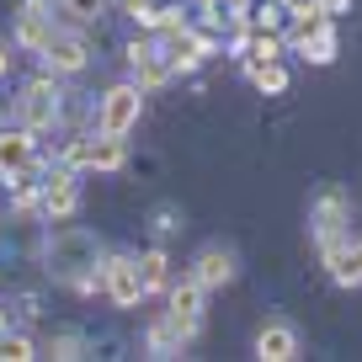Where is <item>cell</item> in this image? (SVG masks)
Returning <instances> with one entry per match:
<instances>
[{
  "label": "cell",
  "instance_id": "1",
  "mask_svg": "<svg viewBox=\"0 0 362 362\" xmlns=\"http://www.w3.org/2000/svg\"><path fill=\"white\" fill-rule=\"evenodd\" d=\"M102 256H107V245L80 224H54V235H48V245H43L48 277L64 283L69 293H80V298L102 293Z\"/></svg>",
  "mask_w": 362,
  "mask_h": 362
},
{
  "label": "cell",
  "instance_id": "2",
  "mask_svg": "<svg viewBox=\"0 0 362 362\" xmlns=\"http://www.w3.org/2000/svg\"><path fill=\"white\" fill-rule=\"evenodd\" d=\"M11 112H16V123L33 128V134H48V128L64 117V86H59L54 69H43V75L22 80V96L11 102Z\"/></svg>",
  "mask_w": 362,
  "mask_h": 362
},
{
  "label": "cell",
  "instance_id": "3",
  "mask_svg": "<svg viewBox=\"0 0 362 362\" xmlns=\"http://www.w3.org/2000/svg\"><path fill=\"white\" fill-rule=\"evenodd\" d=\"M139 117H144V86H139V80H117V86H107L102 96H96V107H90L96 134H117V139L134 134Z\"/></svg>",
  "mask_w": 362,
  "mask_h": 362
},
{
  "label": "cell",
  "instance_id": "4",
  "mask_svg": "<svg viewBox=\"0 0 362 362\" xmlns=\"http://www.w3.org/2000/svg\"><path fill=\"white\" fill-rule=\"evenodd\" d=\"M309 229H315L320 256H330V250L351 235V192L346 187H320L315 203H309Z\"/></svg>",
  "mask_w": 362,
  "mask_h": 362
},
{
  "label": "cell",
  "instance_id": "5",
  "mask_svg": "<svg viewBox=\"0 0 362 362\" xmlns=\"http://www.w3.org/2000/svg\"><path fill=\"white\" fill-rule=\"evenodd\" d=\"M59 160L64 165H75V170H123L128 165V139H117V134H80V139H69L64 149H59Z\"/></svg>",
  "mask_w": 362,
  "mask_h": 362
},
{
  "label": "cell",
  "instance_id": "6",
  "mask_svg": "<svg viewBox=\"0 0 362 362\" xmlns=\"http://www.w3.org/2000/svg\"><path fill=\"white\" fill-rule=\"evenodd\" d=\"M43 170V155H37V134L22 123H6L0 128V181L6 187H16V181L37 176Z\"/></svg>",
  "mask_w": 362,
  "mask_h": 362
},
{
  "label": "cell",
  "instance_id": "7",
  "mask_svg": "<svg viewBox=\"0 0 362 362\" xmlns=\"http://www.w3.org/2000/svg\"><path fill=\"white\" fill-rule=\"evenodd\" d=\"M102 293L112 298V309H139L144 304V277H139V256L128 250H107L102 256Z\"/></svg>",
  "mask_w": 362,
  "mask_h": 362
},
{
  "label": "cell",
  "instance_id": "8",
  "mask_svg": "<svg viewBox=\"0 0 362 362\" xmlns=\"http://www.w3.org/2000/svg\"><path fill=\"white\" fill-rule=\"evenodd\" d=\"M59 33V16H54V0H22L16 6V27H11V43L22 54H43L48 37Z\"/></svg>",
  "mask_w": 362,
  "mask_h": 362
},
{
  "label": "cell",
  "instance_id": "9",
  "mask_svg": "<svg viewBox=\"0 0 362 362\" xmlns=\"http://www.w3.org/2000/svg\"><path fill=\"white\" fill-rule=\"evenodd\" d=\"M75 214H80V170L59 160L43 176V218L48 224H69Z\"/></svg>",
  "mask_w": 362,
  "mask_h": 362
},
{
  "label": "cell",
  "instance_id": "10",
  "mask_svg": "<svg viewBox=\"0 0 362 362\" xmlns=\"http://www.w3.org/2000/svg\"><path fill=\"white\" fill-rule=\"evenodd\" d=\"M128 69H134V80L144 86V96L176 80V75H170V59H165V48H160V37H155V33H149V37H134V43H128Z\"/></svg>",
  "mask_w": 362,
  "mask_h": 362
},
{
  "label": "cell",
  "instance_id": "11",
  "mask_svg": "<svg viewBox=\"0 0 362 362\" xmlns=\"http://www.w3.org/2000/svg\"><path fill=\"white\" fill-rule=\"evenodd\" d=\"M197 330H203V325H192V320H176V315L165 309V315L149 320V330H144V351H149V357H181V351L197 341Z\"/></svg>",
  "mask_w": 362,
  "mask_h": 362
},
{
  "label": "cell",
  "instance_id": "12",
  "mask_svg": "<svg viewBox=\"0 0 362 362\" xmlns=\"http://www.w3.org/2000/svg\"><path fill=\"white\" fill-rule=\"evenodd\" d=\"M37 59H43V69H54V75L64 80V75H80V69L90 64V43H86V33H69V27H59Z\"/></svg>",
  "mask_w": 362,
  "mask_h": 362
},
{
  "label": "cell",
  "instance_id": "13",
  "mask_svg": "<svg viewBox=\"0 0 362 362\" xmlns=\"http://www.w3.org/2000/svg\"><path fill=\"white\" fill-rule=\"evenodd\" d=\"M192 277L208 288V293H214V288H229V283L240 277V256L214 240V245H203V250L192 256Z\"/></svg>",
  "mask_w": 362,
  "mask_h": 362
},
{
  "label": "cell",
  "instance_id": "14",
  "mask_svg": "<svg viewBox=\"0 0 362 362\" xmlns=\"http://www.w3.org/2000/svg\"><path fill=\"white\" fill-rule=\"evenodd\" d=\"M298 351H304V341H298L293 320H267V325L256 330V357L261 362H293Z\"/></svg>",
  "mask_w": 362,
  "mask_h": 362
},
{
  "label": "cell",
  "instance_id": "15",
  "mask_svg": "<svg viewBox=\"0 0 362 362\" xmlns=\"http://www.w3.org/2000/svg\"><path fill=\"white\" fill-rule=\"evenodd\" d=\"M336 288H362V235H346L330 256H320Z\"/></svg>",
  "mask_w": 362,
  "mask_h": 362
},
{
  "label": "cell",
  "instance_id": "16",
  "mask_svg": "<svg viewBox=\"0 0 362 362\" xmlns=\"http://www.w3.org/2000/svg\"><path fill=\"white\" fill-rule=\"evenodd\" d=\"M203 298H208V288L197 283L192 272H187L181 283H170V288H165V309H170L176 320H192V325H203Z\"/></svg>",
  "mask_w": 362,
  "mask_h": 362
},
{
  "label": "cell",
  "instance_id": "17",
  "mask_svg": "<svg viewBox=\"0 0 362 362\" xmlns=\"http://www.w3.org/2000/svg\"><path fill=\"white\" fill-rule=\"evenodd\" d=\"M245 80L261 90V96H283V90H288L283 59H245Z\"/></svg>",
  "mask_w": 362,
  "mask_h": 362
},
{
  "label": "cell",
  "instance_id": "18",
  "mask_svg": "<svg viewBox=\"0 0 362 362\" xmlns=\"http://www.w3.org/2000/svg\"><path fill=\"white\" fill-rule=\"evenodd\" d=\"M139 277H144V293L155 298V293H165L170 288V256L160 245H149L144 256H139Z\"/></svg>",
  "mask_w": 362,
  "mask_h": 362
},
{
  "label": "cell",
  "instance_id": "19",
  "mask_svg": "<svg viewBox=\"0 0 362 362\" xmlns=\"http://www.w3.org/2000/svg\"><path fill=\"white\" fill-rule=\"evenodd\" d=\"M90 351V341L80 336V330H59V336H48L43 346H37V357H59V362H75V357H86Z\"/></svg>",
  "mask_w": 362,
  "mask_h": 362
},
{
  "label": "cell",
  "instance_id": "20",
  "mask_svg": "<svg viewBox=\"0 0 362 362\" xmlns=\"http://www.w3.org/2000/svg\"><path fill=\"white\" fill-rule=\"evenodd\" d=\"M37 357V341L27 336V330H0V362H33Z\"/></svg>",
  "mask_w": 362,
  "mask_h": 362
},
{
  "label": "cell",
  "instance_id": "21",
  "mask_svg": "<svg viewBox=\"0 0 362 362\" xmlns=\"http://www.w3.org/2000/svg\"><path fill=\"white\" fill-rule=\"evenodd\" d=\"M59 11H64V22H75V27H90L96 16H107V6L112 0H54Z\"/></svg>",
  "mask_w": 362,
  "mask_h": 362
},
{
  "label": "cell",
  "instance_id": "22",
  "mask_svg": "<svg viewBox=\"0 0 362 362\" xmlns=\"http://www.w3.org/2000/svg\"><path fill=\"white\" fill-rule=\"evenodd\" d=\"M288 11H283V0H256V11H250V27L256 33H283Z\"/></svg>",
  "mask_w": 362,
  "mask_h": 362
},
{
  "label": "cell",
  "instance_id": "23",
  "mask_svg": "<svg viewBox=\"0 0 362 362\" xmlns=\"http://www.w3.org/2000/svg\"><path fill=\"white\" fill-rule=\"evenodd\" d=\"M117 11L128 16V22H139L144 33H155V16H160V0H112Z\"/></svg>",
  "mask_w": 362,
  "mask_h": 362
},
{
  "label": "cell",
  "instance_id": "24",
  "mask_svg": "<svg viewBox=\"0 0 362 362\" xmlns=\"http://www.w3.org/2000/svg\"><path fill=\"white\" fill-rule=\"evenodd\" d=\"M149 229H155L160 240H165V235H176V229H181V208H176V203H160L155 214H149Z\"/></svg>",
  "mask_w": 362,
  "mask_h": 362
},
{
  "label": "cell",
  "instance_id": "25",
  "mask_svg": "<svg viewBox=\"0 0 362 362\" xmlns=\"http://www.w3.org/2000/svg\"><path fill=\"white\" fill-rule=\"evenodd\" d=\"M11 48H16V43H0V80L16 69V54H11Z\"/></svg>",
  "mask_w": 362,
  "mask_h": 362
},
{
  "label": "cell",
  "instance_id": "26",
  "mask_svg": "<svg viewBox=\"0 0 362 362\" xmlns=\"http://www.w3.org/2000/svg\"><path fill=\"white\" fill-rule=\"evenodd\" d=\"M0 330H11V309L6 304H0Z\"/></svg>",
  "mask_w": 362,
  "mask_h": 362
}]
</instances>
